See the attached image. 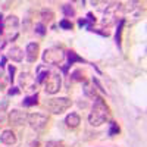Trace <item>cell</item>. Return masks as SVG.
I'll return each mask as SVG.
<instances>
[{
  "label": "cell",
  "instance_id": "cell-8",
  "mask_svg": "<svg viewBox=\"0 0 147 147\" xmlns=\"http://www.w3.org/2000/svg\"><path fill=\"white\" fill-rule=\"evenodd\" d=\"M18 28H19V19H18L15 15H9L7 18H5L2 32L7 37V40H10L12 34H13V37H16V34H18Z\"/></svg>",
  "mask_w": 147,
  "mask_h": 147
},
{
  "label": "cell",
  "instance_id": "cell-18",
  "mask_svg": "<svg viewBox=\"0 0 147 147\" xmlns=\"http://www.w3.org/2000/svg\"><path fill=\"white\" fill-rule=\"evenodd\" d=\"M53 18H55V13H53L52 10H49V9H43V10H41V19H43V24L53 21Z\"/></svg>",
  "mask_w": 147,
  "mask_h": 147
},
{
  "label": "cell",
  "instance_id": "cell-28",
  "mask_svg": "<svg viewBox=\"0 0 147 147\" xmlns=\"http://www.w3.org/2000/svg\"><path fill=\"white\" fill-rule=\"evenodd\" d=\"M16 94H19L18 87H12V88L9 90V96H16Z\"/></svg>",
  "mask_w": 147,
  "mask_h": 147
},
{
  "label": "cell",
  "instance_id": "cell-1",
  "mask_svg": "<svg viewBox=\"0 0 147 147\" xmlns=\"http://www.w3.org/2000/svg\"><path fill=\"white\" fill-rule=\"evenodd\" d=\"M109 116V107L106 106V103L103 102L102 97H96L94 105L91 107V112L88 115V122L91 127H100L102 124H105L106 119Z\"/></svg>",
  "mask_w": 147,
  "mask_h": 147
},
{
  "label": "cell",
  "instance_id": "cell-26",
  "mask_svg": "<svg viewBox=\"0 0 147 147\" xmlns=\"http://www.w3.org/2000/svg\"><path fill=\"white\" fill-rule=\"evenodd\" d=\"M9 75H10V77H9L10 82H13V80H15V77H13V75H15V66H12V65L9 66Z\"/></svg>",
  "mask_w": 147,
  "mask_h": 147
},
{
  "label": "cell",
  "instance_id": "cell-20",
  "mask_svg": "<svg viewBox=\"0 0 147 147\" xmlns=\"http://www.w3.org/2000/svg\"><path fill=\"white\" fill-rule=\"evenodd\" d=\"M34 31H35V34H38V35H44L46 34V25L43 22L35 24V25H34Z\"/></svg>",
  "mask_w": 147,
  "mask_h": 147
},
{
  "label": "cell",
  "instance_id": "cell-6",
  "mask_svg": "<svg viewBox=\"0 0 147 147\" xmlns=\"http://www.w3.org/2000/svg\"><path fill=\"white\" fill-rule=\"evenodd\" d=\"M27 124L35 132H43L47 128L49 118L46 115H43V113H30L28 118H27Z\"/></svg>",
  "mask_w": 147,
  "mask_h": 147
},
{
  "label": "cell",
  "instance_id": "cell-4",
  "mask_svg": "<svg viewBox=\"0 0 147 147\" xmlns=\"http://www.w3.org/2000/svg\"><path fill=\"white\" fill-rule=\"evenodd\" d=\"M121 5L122 3H109V6H106L105 9V13H103V25L110 27L119 19V13L122 16V12H121Z\"/></svg>",
  "mask_w": 147,
  "mask_h": 147
},
{
  "label": "cell",
  "instance_id": "cell-2",
  "mask_svg": "<svg viewBox=\"0 0 147 147\" xmlns=\"http://www.w3.org/2000/svg\"><path fill=\"white\" fill-rule=\"evenodd\" d=\"M65 56H66V53H65V50L62 47H49L43 52L41 59H43L44 63L56 66V65H60L63 62Z\"/></svg>",
  "mask_w": 147,
  "mask_h": 147
},
{
  "label": "cell",
  "instance_id": "cell-5",
  "mask_svg": "<svg viewBox=\"0 0 147 147\" xmlns=\"http://www.w3.org/2000/svg\"><path fill=\"white\" fill-rule=\"evenodd\" d=\"M121 12H122V21L129 19L131 22H137L141 18V7L138 6V2H128L125 6L121 5Z\"/></svg>",
  "mask_w": 147,
  "mask_h": 147
},
{
  "label": "cell",
  "instance_id": "cell-16",
  "mask_svg": "<svg viewBox=\"0 0 147 147\" xmlns=\"http://www.w3.org/2000/svg\"><path fill=\"white\" fill-rule=\"evenodd\" d=\"M49 75H50V71L47 69V66L40 65L38 68H37V75H35V80H37V82H38V84H43Z\"/></svg>",
  "mask_w": 147,
  "mask_h": 147
},
{
  "label": "cell",
  "instance_id": "cell-11",
  "mask_svg": "<svg viewBox=\"0 0 147 147\" xmlns=\"http://www.w3.org/2000/svg\"><path fill=\"white\" fill-rule=\"evenodd\" d=\"M38 52H40V46L38 43H28L25 47V59L28 62H35L38 57Z\"/></svg>",
  "mask_w": 147,
  "mask_h": 147
},
{
  "label": "cell",
  "instance_id": "cell-13",
  "mask_svg": "<svg viewBox=\"0 0 147 147\" xmlns=\"http://www.w3.org/2000/svg\"><path fill=\"white\" fill-rule=\"evenodd\" d=\"M0 143H3L6 146H13L16 143V136L12 129H5L0 134Z\"/></svg>",
  "mask_w": 147,
  "mask_h": 147
},
{
  "label": "cell",
  "instance_id": "cell-10",
  "mask_svg": "<svg viewBox=\"0 0 147 147\" xmlns=\"http://www.w3.org/2000/svg\"><path fill=\"white\" fill-rule=\"evenodd\" d=\"M27 118H28V113L22 112L19 109H13L12 112H9V124L15 127H21L24 124H27Z\"/></svg>",
  "mask_w": 147,
  "mask_h": 147
},
{
  "label": "cell",
  "instance_id": "cell-23",
  "mask_svg": "<svg viewBox=\"0 0 147 147\" xmlns=\"http://www.w3.org/2000/svg\"><path fill=\"white\" fill-rule=\"evenodd\" d=\"M59 27L63 28V30H72V22L68 21V19H62L59 22Z\"/></svg>",
  "mask_w": 147,
  "mask_h": 147
},
{
  "label": "cell",
  "instance_id": "cell-7",
  "mask_svg": "<svg viewBox=\"0 0 147 147\" xmlns=\"http://www.w3.org/2000/svg\"><path fill=\"white\" fill-rule=\"evenodd\" d=\"M43 85H44V91L47 94H56V93H59L60 87H62V78H60L59 74L50 72V75L46 78Z\"/></svg>",
  "mask_w": 147,
  "mask_h": 147
},
{
  "label": "cell",
  "instance_id": "cell-14",
  "mask_svg": "<svg viewBox=\"0 0 147 147\" xmlns=\"http://www.w3.org/2000/svg\"><path fill=\"white\" fill-rule=\"evenodd\" d=\"M66 56H68V65L63 68V74H66L68 72V68L69 66H72L75 62H80V63H87V60L85 59H82V57H80L74 50H69V52H66Z\"/></svg>",
  "mask_w": 147,
  "mask_h": 147
},
{
  "label": "cell",
  "instance_id": "cell-22",
  "mask_svg": "<svg viewBox=\"0 0 147 147\" xmlns=\"http://www.w3.org/2000/svg\"><path fill=\"white\" fill-rule=\"evenodd\" d=\"M109 125H110V131H109V136H110V137H113L115 134H118V132H119V127H118V124H116V122H113V121L110 122Z\"/></svg>",
  "mask_w": 147,
  "mask_h": 147
},
{
  "label": "cell",
  "instance_id": "cell-21",
  "mask_svg": "<svg viewBox=\"0 0 147 147\" xmlns=\"http://www.w3.org/2000/svg\"><path fill=\"white\" fill-rule=\"evenodd\" d=\"M84 93L87 94L88 97H96V90L91 87L90 84H87V82L84 84Z\"/></svg>",
  "mask_w": 147,
  "mask_h": 147
},
{
  "label": "cell",
  "instance_id": "cell-19",
  "mask_svg": "<svg viewBox=\"0 0 147 147\" xmlns=\"http://www.w3.org/2000/svg\"><path fill=\"white\" fill-rule=\"evenodd\" d=\"M62 10H63V13H65L66 18H74L75 16V9H74L72 5H63Z\"/></svg>",
  "mask_w": 147,
  "mask_h": 147
},
{
  "label": "cell",
  "instance_id": "cell-29",
  "mask_svg": "<svg viewBox=\"0 0 147 147\" xmlns=\"http://www.w3.org/2000/svg\"><path fill=\"white\" fill-rule=\"evenodd\" d=\"M6 65V56H2V60H0V68H5Z\"/></svg>",
  "mask_w": 147,
  "mask_h": 147
},
{
  "label": "cell",
  "instance_id": "cell-15",
  "mask_svg": "<svg viewBox=\"0 0 147 147\" xmlns=\"http://www.w3.org/2000/svg\"><path fill=\"white\" fill-rule=\"evenodd\" d=\"M65 124H66L68 128H77V127H80V124H81V118H80L78 113L71 112V113L65 118Z\"/></svg>",
  "mask_w": 147,
  "mask_h": 147
},
{
  "label": "cell",
  "instance_id": "cell-17",
  "mask_svg": "<svg viewBox=\"0 0 147 147\" xmlns=\"http://www.w3.org/2000/svg\"><path fill=\"white\" fill-rule=\"evenodd\" d=\"M38 103V94H32V96H27L25 99L22 100V106H25V107H28V106H34V105H37Z\"/></svg>",
  "mask_w": 147,
  "mask_h": 147
},
{
  "label": "cell",
  "instance_id": "cell-9",
  "mask_svg": "<svg viewBox=\"0 0 147 147\" xmlns=\"http://www.w3.org/2000/svg\"><path fill=\"white\" fill-rule=\"evenodd\" d=\"M18 80H19V88L25 90V91H32L37 87V80L30 72H21Z\"/></svg>",
  "mask_w": 147,
  "mask_h": 147
},
{
  "label": "cell",
  "instance_id": "cell-12",
  "mask_svg": "<svg viewBox=\"0 0 147 147\" xmlns=\"http://www.w3.org/2000/svg\"><path fill=\"white\" fill-rule=\"evenodd\" d=\"M24 56H25V53H24V50L18 46H12L7 50V55H6V57H9L10 60H13V62H22Z\"/></svg>",
  "mask_w": 147,
  "mask_h": 147
},
{
  "label": "cell",
  "instance_id": "cell-27",
  "mask_svg": "<svg viewBox=\"0 0 147 147\" xmlns=\"http://www.w3.org/2000/svg\"><path fill=\"white\" fill-rule=\"evenodd\" d=\"M6 107H7V99H2V103H0V112L6 110Z\"/></svg>",
  "mask_w": 147,
  "mask_h": 147
},
{
  "label": "cell",
  "instance_id": "cell-3",
  "mask_svg": "<svg viewBox=\"0 0 147 147\" xmlns=\"http://www.w3.org/2000/svg\"><path fill=\"white\" fill-rule=\"evenodd\" d=\"M71 105H72V100L69 97H53V99H50L46 103L47 109L55 115H60V113L66 112L71 107Z\"/></svg>",
  "mask_w": 147,
  "mask_h": 147
},
{
  "label": "cell",
  "instance_id": "cell-25",
  "mask_svg": "<svg viewBox=\"0 0 147 147\" xmlns=\"http://www.w3.org/2000/svg\"><path fill=\"white\" fill-rule=\"evenodd\" d=\"M81 74H82V72H81L80 69H77V71L71 75V80H72V81H82V80H84V77H80Z\"/></svg>",
  "mask_w": 147,
  "mask_h": 147
},
{
  "label": "cell",
  "instance_id": "cell-24",
  "mask_svg": "<svg viewBox=\"0 0 147 147\" xmlns=\"http://www.w3.org/2000/svg\"><path fill=\"white\" fill-rule=\"evenodd\" d=\"M46 147H65V144L62 141H56V140H50L46 143Z\"/></svg>",
  "mask_w": 147,
  "mask_h": 147
}]
</instances>
